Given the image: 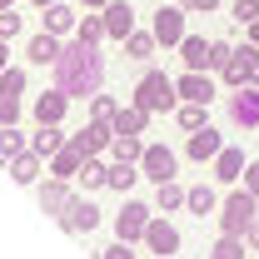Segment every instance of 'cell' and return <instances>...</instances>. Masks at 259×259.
Returning a JSON list of instances; mask_svg holds the SVG:
<instances>
[{
  "mask_svg": "<svg viewBox=\"0 0 259 259\" xmlns=\"http://www.w3.org/2000/svg\"><path fill=\"white\" fill-rule=\"evenodd\" d=\"M35 169H40V155H15V160H10V175H15V185H30L35 180Z\"/></svg>",
  "mask_w": 259,
  "mask_h": 259,
  "instance_id": "obj_23",
  "label": "cell"
},
{
  "mask_svg": "<svg viewBox=\"0 0 259 259\" xmlns=\"http://www.w3.org/2000/svg\"><path fill=\"white\" fill-rule=\"evenodd\" d=\"M35 5H55V0H35Z\"/></svg>",
  "mask_w": 259,
  "mask_h": 259,
  "instance_id": "obj_47",
  "label": "cell"
},
{
  "mask_svg": "<svg viewBox=\"0 0 259 259\" xmlns=\"http://www.w3.org/2000/svg\"><path fill=\"white\" fill-rule=\"evenodd\" d=\"M220 0H190V10H214Z\"/></svg>",
  "mask_w": 259,
  "mask_h": 259,
  "instance_id": "obj_43",
  "label": "cell"
},
{
  "mask_svg": "<svg viewBox=\"0 0 259 259\" xmlns=\"http://www.w3.org/2000/svg\"><path fill=\"white\" fill-rule=\"evenodd\" d=\"M244 175H249V194H254V199H259V164H249Z\"/></svg>",
  "mask_w": 259,
  "mask_h": 259,
  "instance_id": "obj_40",
  "label": "cell"
},
{
  "mask_svg": "<svg viewBox=\"0 0 259 259\" xmlns=\"http://www.w3.org/2000/svg\"><path fill=\"white\" fill-rule=\"evenodd\" d=\"M30 150L40 155V160H45V155H55V150H65V135H60L55 125H40V135L30 140Z\"/></svg>",
  "mask_w": 259,
  "mask_h": 259,
  "instance_id": "obj_18",
  "label": "cell"
},
{
  "mask_svg": "<svg viewBox=\"0 0 259 259\" xmlns=\"http://www.w3.org/2000/svg\"><path fill=\"white\" fill-rule=\"evenodd\" d=\"M150 50H155V35H130V40H125L130 60H150Z\"/></svg>",
  "mask_w": 259,
  "mask_h": 259,
  "instance_id": "obj_28",
  "label": "cell"
},
{
  "mask_svg": "<svg viewBox=\"0 0 259 259\" xmlns=\"http://www.w3.org/2000/svg\"><path fill=\"white\" fill-rule=\"evenodd\" d=\"M70 25H75V10L70 5H45V30L50 35H65Z\"/></svg>",
  "mask_w": 259,
  "mask_h": 259,
  "instance_id": "obj_20",
  "label": "cell"
},
{
  "mask_svg": "<svg viewBox=\"0 0 259 259\" xmlns=\"http://www.w3.org/2000/svg\"><path fill=\"white\" fill-rule=\"evenodd\" d=\"M155 40H164V45H180L185 40V10H155Z\"/></svg>",
  "mask_w": 259,
  "mask_h": 259,
  "instance_id": "obj_9",
  "label": "cell"
},
{
  "mask_svg": "<svg viewBox=\"0 0 259 259\" xmlns=\"http://www.w3.org/2000/svg\"><path fill=\"white\" fill-rule=\"evenodd\" d=\"M60 225L70 229V234H80V229L90 234V229L100 225V209L90 204V199H70V204H65V214H60Z\"/></svg>",
  "mask_w": 259,
  "mask_h": 259,
  "instance_id": "obj_5",
  "label": "cell"
},
{
  "mask_svg": "<svg viewBox=\"0 0 259 259\" xmlns=\"http://www.w3.org/2000/svg\"><path fill=\"white\" fill-rule=\"evenodd\" d=\"M15 155H20V130L0 125V160H15Z\"/></svg>",
  "mask_w": 259,
  "mask_h": 259,
  "instance_id": "obj_29",
  "label": "cell"
},
{
  "mask_svg": "<svg viewBox=\"0 0 259 259\" xmlns=\"http://www.w3.org/2000/svg\"><path fill=\"white\" fill-rule=\"evenodd\" d=\"M115 229H120V239H145V229H150V209L130 199L125 209H120V220H115Z\"/></svg>",
  "mask_w": 259,
  "mask_h": 259,
  "instance_id": "obj_7",
  "label": "cell"
},
{
  "mask_svg": "<svg viewBox=\"0 0 259 259\" xmlns=\"http://www.w3.org/2000/svg\"><path fill=\"white\" fill-rule=\"evenodd\" d=\"M105 30L115 35V40H130L135 35V10H130L125 0H110L105 5Z\"/></svg>",
  "mask_w": 259,
  "mask_h": 259,
  "instance_id": "obj_8",
  "label": "cell"
},
{
  "mask_svg": "<svg viewBox=\"0 0 259 259\" xmlns=\"http://www.w3.org/2000/svg\"><path fill=\"white\" fill-rule=\"evenodd\" d=\"M90 115H95V120H105V125H115V115H120V110H115V100H110V95H95Z\"/></svg>",
  "mask_w": 259,
  "mask_h": 259,
  "instance_id": "obj_32",
  "label": "cell"
},
{
  "mask_svg": "<svg viewBox=\"0 0 259 259\" xmlns=\"http://www.w3.org/2000/svg\"><path fill=\"white\" fill-rule=\"evenodd\" d=\"M239 169H244V155L239 150H220V180H239Z\"/></svg>",
  "mask_w": 259,
  "mask_h": 259,
  "instance_id": "obj_27",
  "label": "cell"
},
{
  "mask_svg": "<svg viewBox=\"0 0 259 259\" xmlns=\"http://www.w3.org/2000/svg\"><path fill=\"white\" fill-rule=\"evenodd\" d=\"M80 164H85V155H80L75 145L55 150V180H75V175H80Z\"/></svg>",
  "mask_w": 259,
  "mask_h": 259,
  "instance_id": "obj_17",
  "label": "cell"
},
{
  "mask_svg": "<svg viewBox=\"0 0 259 259\" xmlns=\"http://www.w3.org/2000/svg\"><path fill=\"white\" fill-rule=\"evenodd\" d=\"M229 60H234V50H229L225 40H214V45H209V65H214V70H225Z\"/></svg>",
  "mask_w": 259,
  "mask_h": 259,
  "instance_id": "obj_35",
  "label": "cell"
},
{
  "mask_svg": "<svg viewBox=\"0 0 259 259\" xmlns=\"http://www.w3.org/2000/svg\"><path fill=\"white\" fill-rule=\"evenodd\" d=\"M80 155H95V150H105V145H115V125H105V120H95V125H85L75 140H70Z\"/></svg>",
  "mask_w": 259,
  "mask_h": 259,
  "instance_id": "obj_6",
  "label": "cell"
},
{
  "mask_svg": "<svg viewBox=\"0 0 259 259\" xmlns=\"http://www.w3.org/2000/svg\"><path fill=\"white\" fill-rule=\"evenodd\" d=\"M145 115H150V110H140V105H135V110H120V115H115V135H140V130H145Z\"/></svg>",
  "mask_w": 259,
  "mask_h": 259,
  "instance_id": "obj_22",
  "label": "cell"
},
{
  "mask_svg": "<svg viewBox=\"0 0 259 259\" xmlns=\"http://www.w3.org/2000/svg\"><path fill=\"white\" fill-rule=\"evenodd\" d=\"M135 180H140V175H135V164H130V160H120L115 169H110V185H115V190H130Z\"/></svg>",
  "mask_w": 259,
  "mask_h": 259,
  "instance_id": "obj_31",
  "label": "cell"
},
{
  "mask_svg": "<svg viewBox=\"0 0 259 259\" xmlns=\"http://www.w3.org/2000/svg\"><path fill=\"white\" fill-rule=\"evenodd\" d=\"M80 5H110V0H80Z\"/></svg>",
  "mask_w": 259,
  "mask_h": 259,
  "instance_id": "obj_46",
  "label": "cell"
},
{
  "mask_svg": "<svg viewBox=\"0 0 259 259\" xmlns=\"http://www.w3.org/2000/svg\"><path fill=\"white\" fill-rule=\"evenodd\" d=\"M180 125H185V130H204V105L185 100V105H180Z\"/></svg>",
  "mask_w": 259,
  "mask_h": 259,
  "instance_id": "obj_30",
  "label": "cell"
},
{
  "mask_svg": "<svg viewBox=\"0 0 259 259\" xmlns=\"http://www.w3.org/2000/svg\"><path fill=\"white\" fill-rule=\"evenodd\" d=\"M249 85H259V55L249 50Z\"/></svg>",
  "mask_w": 259,
  "mask_h": 259,
  "instance_id": "obj_41",
  "label": "cell"
},
{
  "mask_svg": "<svg viewBox=\"0 0 259 259\" xmlns=\"http://www.w3.org/2000/svg\"><path fill=\"white\" fill-rule=\"evenodd\" d=\"M75 180H80L85 190H100V185H110V169H105V164H95L90 155H85V164H80V175H75Z\"/></svg>",
  "mask_w": 259,
  "mask_h": 259,
  "instance_id": "obj_21",
  "label": "cell"
},
{
  "mask_svg": "<svg viewBox=\"0 0 259 259\" xmlns=\"http://www.w3.org/2000/svg\"><path fill=\"white\" fill-rule=\"evenodd\" d=\"M0 70H5V40H0Z\"/></svg>",
  "mask_w": 259,
  "mask_h": 259,
  "instance_id": "obj_45",
  "label": "cell"
},
{
  "mask_svg": "<svg viewBox=\"0 0 259 259\" xmlns=\"http://www.w3.org/2000/svg\"><path fill=\"white\" fill-rule=\"evenodd\" d=\"M229 115H234V125H259V85L254 90H239L229 100Z\"/></svg>",
  "mask_w": 259,
  "mask_h": 259,
  "instance_id": "obj_12",
  "label": "cell"
},
{
  "mask_svg": "<svg viewBox=\"0 0 259 259\" xmlns=\"http://www.w3.org/2000/svg\"><path fill=\"white\" fill-rule=\"evenodd\" d=\"M15 30H20V15H10V10H0V40H10Z\"/></svg>",
  "mask_w": 259,
  "mask_h": 259,
  "instance_id": "obj_38",
  "label": "cell"
},
{
  "mask_svg": "<svg viewBox=\"0 0 259 259\" xmlns=\"http://www.w3.org/2000/svg\"><path fill=\"white\" fill-rule=\"evenodd\" d=\"M100 80H105V60L95 55V45H75V50H60L55 60V85H60L70 100H95Z\"/></svg>",
  "mask_w": 259,
  "mask_h": 259,
  "instance_id": "obj_1",
  "label": "cell"
},
{
  "mask_svg": "<svg viewBox=\"0 0 259 259\" xmlns=\"http://www.w3.org/2000/svg\"><path fill=\"white\" fill-rule=\"evenodd\" d=\"M30 60L35 65H55V60H60V40H55L50 30L35 35V40H30Z\"/></svg>",
  "mask_w": 259,
  "mask_h": 259,
  "instance_id": "obj_15",
  "label": "cell"
},
{
  "mask_svg": "<svg viewBox=\"0 0 259 259\" xmlns=\"http://www.w3.org/2000/svg\"><path fill=\"white\" fill-rule=\"evenodd\" d=\"M140 169H145L155 185H164V180H175V155H169L164 145H145V155H140Z\"/></svg>",
  "mask_w": 259,
  "mask_h": 259,
  "instance_id": "obj_4",
  "label": "cell"
},
{
  "mask_svg": "<svg viewBox=\"0 0 259 259\" xmlns=\"http://www.w3.org/2000/svg\"><path fill=\"white\" fill-rule=\"evenodd\" d=\"M175 90H180V85H175L169 75L150 70V75L135 85V105H140V110H169V105H175Z\"/></svg>",
  "mask_w": 259,
  "mask_h": 259,
  "instance_id": "obj_2",
  "label": "cell"
},
{
  "mask_svg": "<svg viewBox=\"0 0 259 259\" xmlns=\"http://www.w3.org/2000/svg\"><path fill=\"white\" fill-rule=\"evenodd\" d=\"M234 20H239V25L259 20V0H234Z\"/></svg>",
  "mask_w": 259,
  "mask_h": 259,
  "instance_id": "obj_34",
  "label": "cell"
},
{
  "mask_svg": "<svg viewBox=\"0 0 259 259\" xmlns=\"http://www.w3.org/2000/svg\"><path fill=\"white\" fill-rule=\"evenodd\" d=\"M20 85H25L20 70H5V75H0V95H20Z\"/></svg>",
  "mask_w": 259,
  "mask_h": 259,
  "instance_id": "obj_36",
  "label": "cell"
},
{
  "mask_svg": "<svg viewBox=\"0 0 259 259\" xmlns=\"http://www.w3.org/2000/svg\"><path fill=\"white\" fill-rule=\"evenodd\" d=\"M105 259H135V254H130V239H120V244H110V249H105Z\"/></svg>",
  "mask_w": 259,
  "mask_h": 259,
  "instance_id": "obj_39",
  "label": "cell"
},
{
  "mask_svg": "<svg viewBox=\"0 0 259 259\" xmlns=\"http://www.w3.org/2000/svg\"><path fill=\"white\" fill-rule=\"evenodd\" d=\"M160 259H169V254H160Z\"/></svg>",
  "mask_w": 259,
  "mask_h": 259,
  "instance_id": "obj_49",
  "label": "cell"
},
{
  "mask_svg": "<svg viewBox=\"0 0 259 259\" xmlns=\"http://www.w3.org/2000/svg\"><path fill=\"white\" fill-rule=\"evenodd\" d=\"M145 244H150L155 254H175V249H180V229L164 225V220H150V229H145Z\"/></svg>",
  "mask_w": 259,
  "mask_h": 259,
  "instance_id": "obj_11",
  "label": "cell"
},
{
  "mask_svg": "<svg viewBox=\"0 0 259 259\" xmlns=\"http://www.w3.org/2000/svg\"><path fill=\"white\" fill-rule=\"evenodd\" d=\"M100 35H110V30H105V20H95V15H85V20H80V40H85V45H95Z\"/></svg>",
  "mask_w": 259,
  "mask_h": 259,
  "instance_id": "obj_33",
  "label": "cell"
},
{
  "mask_svg": "<svg viewBox=\"0 0 259 259\" xmlns=\"http://www.w3.org/2000/svg\"><path fill=\"white\" fill-rule=\"evenodd\" d=\"M244 234H249V244H254V249H259V214H254V220H249V229H244Z\"/></svg>",
  "mask_w": 259,
  "mask_h": 259,
  "instance_id": "obj_42",
  "label": "cell"
},
{
  "mask_svg": "<svg viewBox=\"0 0 259 259\" xmlns=\"http://www.w3.org/2000/svg\"><path fill=\"white\" fill-rule=\"evenodd\" d=\"M185 150H190V160H214V155H220V150H225V140H220V130H190V145H185Z\"/></svg>",
  "mask_w": 259,
  "mask_h": 259,
  "instance_id": "obj_10",
  "label": "cell"
},
{
  "mask_svg": "<svg viewBox=\"0 0 259 259\" xmlns=\"http://www.w3.org/2000/svg\"><path fill=\"white\" fill-rule=\"evenodd\" d=\"M180 95L194 100V105H209V100H214V80H209V75H199V70H190V75L180 80Z\"/></svg>",
  "mask_w": 259,
  "mask_h": 259,
  "instance_id": "obj_14",
  "label": "cell"
},
{
  "mask_svg": "<svg viewBox=\"0 0 259 259\" xmlns=\"http://www.w3.org/2000/svg\"><path fill=\"white\" fill-rule=\"evenodd\" d=\"M65 90L60 85H55V90H50V95H40L35 100V120H40V125H60V115H65Z\"/></svg>",
  "mask_w": 259,
  "mask_h": 259,
  "instance_id": "obj_13",
  "label": "cell"
},
{
  "mask_svg": "<svg viewBox=\"0 0 259 259\" xmlns=\"http://www.w3.org/2000/svg\"><path fill=\"white\" fill-rule=\"evenodd\" d=\"M185 194H190V190H180L175 180H164L160 194H155V204H160V209H180V204H185Z\"/></svg>",
  "mask_w": 259,
  "mask_h": 259,
  "instance_id": "obj_26",
  "label": "cell"
},
{
  "mask_svg": "<svg viewBox=\"0 0 259 259\" xmlns=\"http://www.w3.org/2000/svg\"><path fill=\"white\" fill-rule=\"evenodd\" d=\"M15 115H20L15 95H0V125H15Z\"/></svg>",
  "mask_w": 259,
  "mask_h": 259,
  "instance_id": "obj_37",
  "label": "cell"
},
{
  "mask_svg": "<svg viewBox=\"0 0 259 259\" xmlns=\"http://www.w3.org/2000/svg\"><path fill=\"white\" fill-rule=\"evenodd\" d=\"M249 40H254V45H259V20H249Z\"/></svg>",
  "mask_w": 259,
  "mask_h": 259,
  "instance_id": "obj_44",
  "label": "cell"
},
{
  "mask_svg": "<svg viewBox=\"0 0 259 259\" xmlns=\"http://www.w3.org/2000/svg\"><path fill=\"white\" fill-rule=\"evenodd\" d=\"M0 10H10V0H0Z\"/></svg>",
  "mask_w": 259,
  "mask_h": 259,
  "instance_id": "obj_48",
  "label": "cell"
},
{
  "mask_svg": "<svg viewBox=\"0 0 259 259\" xmlns=\"http://www.w3.org/2000/svg\"><path fill=\"white\" fill-rule=\"evenodd\" d=\"M254 194L249 190H234L225 199V214H220V229H225V234H244V229H249V220H254Z\"/></svg>",
  "mask_w": 259,
  "mask_h": 259,
  "instance_id": "obj_3",
  "label": "cell"
},
{
  "mask_svg": "<svg viewBox=\"0 0 259 259\" xmlns=\"http://www.w3.org/2000/svg\"><path fill=\"white\" fill-rule=\"evenodd\" d=\"M65 204H70L65 180H55V185H45V190H40V209H45V214H65Z\"/></svg>",
  "mask_w": 259,
  "mask_h": 259,
  "instance_id": "obj_19",
  "label": "cell"
},
{
  "mask_svg": "<svg viewBox=\"0 0 259 259\" xmlns=\"http://www.w3.org/2000/svg\"><path fill=\"white\" fill-rule=\"evenodd\" d=\"M185 204H190L194 214H199V220H204V214H209V209H214V190H209V185H194V190L185 194Z\"/></svg>",
  "mask_w": 259,
  "mask_h": 259,
  "instance_id": "obj_24",
  "label": "cell"
},
{
  "mask_svg": "<svg viewBox=\"0 0 259 259\" xmlns=\"http://www.w3.org/2000/svg\"><path fill=\"white\" fill-rule=\"evenodd\" d=\"M180 50H185V65H190V70H209V45H204L199 35H185Z\"/></svg>",
  "mask_w": 259,
  "mask_h": 259,
  "instance_id": "obj_16",
  "label": "cell"
},
{
  "mask_svg": "<svg viewBox=\"0 0 259 259\" xmlns=\"http://www.w3.org/2000/svg\"><path fill=\"white\" fill-rule=\"evenodd\" d=\"M145 155V145H140V135H115V160H140Z\"/></svg>",
  "mask_w": 259,
  "mask_h": 259,
  "instance_id": "obj_25",
  "label": "cell"
}]
</instances>
